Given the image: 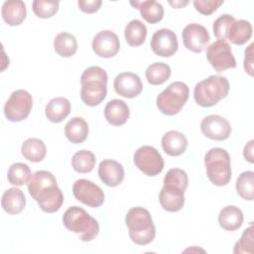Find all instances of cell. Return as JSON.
I'll return each mask as SVG.
<instances>
[{
  "mask_svg": "<svg viewBox=\"0 0 254 254\" xmlns=\"http://www.w3.org/2000/svg\"><path fill=\"white\" fill-rule=\"evenodd\" d=\"M28 190L45 212H56L63 205V191L58 187L55 176L49 171L41 170L33 174L28 183Z\"/></svg>",
  "mask_w": 254,
  "mask_h": 254,
  "instance_id": "obj_1",
  "label": "cell"
},
{
  "mask_svg": "<svg viewBox=\"0 0 254 254\" xmlns=\"http://www.w3.org/2000/svg\"><path fill=\"white\" fill-rule=\"evenodd\" d=\"M107 73L99 66H89L80 76V98L87 106L100 104L107 93Z\"/></svg>",
  "mask_w": 254,
  "mask_h": 254,
  "instance_id": "obj_2",
  "label": "cell"
},
{
  "mask_svg": "<svg viewBox=\"0 0 254 254\" xmlns=\"http://www.w3.org/2000/svg\"><path fill=\"white\" fill-rule=\"evenodd\" d=\"M131 240L137 245L151 243L156 235V228L148 209L140 206L132 207L125 216Z\"/></svg>",
  "mask_w": 254,
  "mask_h": 254,
  "instance_id": "obj_3",
  "label": "cell"
},
{
  "mask_svg": "<svg viewBox=\"0 0 254 254\" xmlns=\"http://www.w3.org/2000/svg\"><path fill=\"white\" fill-rule=\"evenodd\" d=\"M63 223L67 230L76 233L85 242L93 240L99 233L97 220L79 206L67 208L64 213Z\"/></svg>",
  "mask_w": 254,
  "mask_h": 254,
  "instance_id": "obj_4",
  "label": "cell"
},
{
  "mask_svg": "<svg viewBox=\"0 0 254 254\" xmlns=\"http://www.w3.org/2000/svg\"><path fill=\"white\" fill-rule=\"evenodd\" d=\"M228 79L221 75H210L197 82L193 89L194 101L202 107H210L223 98L229 91Z\"/></svg>",
  "mask_w": 254,
  "mask_h": 254,
  "instance_id": "obj_5",
  "label": "cell"
},
{
  "mask_svg": "<svg viewBox=\"0 0 254 254\" xmlns=\"http://www.w3.org/2000/svg\"><path fill=\"white\" fill-rule=\"evenodd\" d=\"M208 180L215 186H226L231 180V163L228 152L222 148H212L204 156Z\"/></svg>",
  "mask_w": 254,
  "mask_h": 254,
  "instance_id": "obj_6",
  "label": "cell"
},
{
  "mask_svg": "<svg viewBox=\"0 0 254 254\" xmlns=\"http://www.w3.org/2000/svg\"><path fill=\"white\" fill-rule=\"evenodd\" d=\"M189 86L182 81H175L164 89L156 99L159 110L166 115L178 114L189 99Z\"/></svg>",
  "mask_w": 254,
  "mask_h": 254,
  "instance_id": "obj_7",
  "label": "cell"
},
{
  "mask_svg": "<svg viewBox=\"0 0 254 254\" xmlns=\"http://www.w3.org/2000/svg\"><path fill=\"white\" fill-rule=\"evenodd\" d=\"M33 107L32 95L24 89H18L11 93L4 105L5 117L11 122H20L26 119Z\"/></svg>",
  "mask_w": 254,
  "mask_h": 254,
  "instance_id": "obj_8",
  "label": "cell"
},
{
  "mask_svg": "<svg viewBox=\"0 0 254 254\" xmlns=\"http://www.w3.org/2000/svg\"><path fill=\"white\" fill-rule=\"evenodd\" d=\"M206 59L217 72L236 67V61L231 47L226 41L216 40L210 44L206 49Z\"/></svg>",
  "mask_w": 254,
  "mask_h": 254,
  "instance_id": "obj_9",
  "label": "cell"
},
{
  "mask_svg": "<svg viewBox=\"0 0 254 254\" xmlns=\"http://www.w3.org/2000/svg\"><path fill=\"white\" fill-rule=\"evenodd\" d=\"M135 166L146 176L155 177L164 169V159L152 146H142L134 154Z\"/></svg>",
  "mask_w": 254,
  "mask_h": 254,
  "instance_id": "obj_10",
  "label": "cell"
},
{
  "mask_svg": "<svg viewBox=\"0 0 254 254\" xmlns=\"http://www.w3.org/2000/svg\"><path fill=\"white\" fill-rule=\"evenodd\" d=\"M74 197L90 207H99L104 202V192L99 186L85 179H79L72 186Z\"/></svg>",
  "mask_w": 254,
  "mask_h": 254,
  "instance_id": "obj_11",
  "label": "cell"
},
{
  "mask_svg": "<svg viewBox=\"0 0 254 254\" xmlns=\"http://www.w3.org/2000/svg\"><path fill=\"white\" fill-rule=\"evenodd\" d=\"M150 46L153 53L157 56L169 58L178 51L177 35L170 29H160L153 34Z\"/></svg>",
  "mask_w": 254,
  "mask_h": 254,
  "instance_id": "obj_12",
  "label": "cell"
},
{
  "mask_svg": "<svg viewBox=\"0 0 254 254\" xmlns=\"http://www.w3.org/2000/svg\"><path fill=\"white\" fill-rule=\"evenodd\" d=\"M182 38L185 47L194 53H201L210 39L206 28L197 23L187 25L182 32Z\"/></svg>",
  "mask_w": 254,
  "mask_h": 254,
  "instance_id": "obj_13",
  "label": "cell"
},
{
  "mask_svg": "<svg viewBox=\"0 0 254 254\" xmlns=\"http://www.w3.org/2000/svg\"><path fill=\"white\" fill-rule=\"evenodd\" d=\"M200 130L205 137L216 141L226 140L231 134L230 123L216 114L204 117L200 123Z\"/></svg>",
  "mask_w": 254,
  "mask_h": 254,
  "instance_id": "obj_14",
  "label": "cell"
},
{
  "mask_svg": "<svg viewBox=\"0 0 254 254\" xmlns=\"http://www.w3.org/2000/svg\"><path fill=\"white\" fill-rule=\"evenodd\" d=\"M91 47L95 55L108 59L114 57L119 52L120 42L115 33L109 30H103L94 36Z\"/></svg>",
  "mask_w": 254,
  "mask_h": 254,
  "instance_id": "obj_15",
  "label": "cell"
},
{
  "mask_svg": "<svg viewBox=\"0 0 254 254\" xmlns=\"http://www.w3.org/2000/svg\"><path fill=\"white\" fill-rule=\"evenodd\" d=\"M114 90L120 96L133 98L143 90V83L138 74L133 72H121L114 78Z\"/></svg>",
  "mask_w": 254,
  "mask_h": 254,
  "instance_id": "obj_16",
  "label": "cell"
},
{
  "mask_svg": "<svg viewBox=\"0 0 254 254\" xmlns=\"http://www.w3.org/2000/svg\"><path fill=\"white\" fill-rule=\"evenodd\" d=\"M185 191L180 188L164 185L159 193L161 206L170 212L181 210L185 204Z\"/></svg>",
  "mask_w": 254,
  "mask_h": 254,
  "instance_id": "obj_17",
  "label": "cell"
},
{
  "mask_svg": "<svg viewBox=\"0 0 254 254\" xmlns=\"http://www.w3.org/2000/svg\"><path fill=\"white\" fill-rule=\"evenodd\" d=\"M98 176L101 182L108 187L120 185L124 179V169L120 163L114 160H103L98 167Z\"/></svg>",
  "mask_w": 254,
  "mask_h": 254,
  "instance_id": "obj_18",
  "label": "cell"
},
{
  "mask_svg": "<svg viewBox=\"0 0 254 254\" xmlns=\"http://www.w3.org/2000/svg\"><path fill=\"white\" fill-rule=\"evenodd\" d=\"M129 107L121 99H112L105 105L104 116L107 122L111 125L121 126L125 124L129 118Z\"/></svg>",
  "mask_w": 254,
  "mask_h": 254,
  "instance_id": "obj_19",
  "label": "cell"
},
{
  "mask_svg": "<svg viewBox=\"0 0 254 254\" xmlns=\"http://www.w3.org/2000/svg\"><path fill=\"white\" fill-rule=\"evenodd\" d=\"M1 15L5 23L10 26H18L22 24L27 15L26 5L21 0L5 1L2 5Z\"/></svg>",
  "mask_w": 254,
  "mask_h": 254,
  "instance_id": "obj_20",
  "label": "cell"
},
{
  "mask_svg": "<svg viewBox=\"0 0 254 254\" xmlns=\"http://www.w3.org/2000/svg\"><path fill=\"white\" fill-rule=\"evenodd\" d=\"M188 147L186 136L176 130H171L162 137V148L164 152L172 157L182 155Z\"/></svg>",
  "mask_w": 254,
  "mask_h": 254,
  "instance_id": "obj_21",
  "label": "cell"
},
{
  "mask_svg": "<svg viewBox=\"0 0 254 254\" xmlns=\"http://www.w3.org/2000/svg\"><path fill=\"white\" fill-rule=\"evenodd\" d=\"M1 205L8 214L20 213L26 205V197L24 192L17 188L6 190L2 195Z\"/></svg>",
  "mask_w": 254,
  "mask_h": 254,
  "instance_id": "obj_22",
  "label": "cell"
},
{
  "mask_svg": "<svg viewBox=\"0 0 254 254\" xmlns=\"http://www.w3.org/2000/svg\"><path fill=\"white\" fill-rule=\"evenodd\" d=\"M218 223L226 231H235L243 223V212L235 205L225 206L219 211Z\"/></svg>",
  "mask_w": 254,
  "mask_h": 254,
  "instance_id": "obj_23",
  "label": "cell"
},
{
  "mask_svg": "<svg viewBox=\"0 0 254 254\" xmlns=\"http://www.w3.org/2000/svg\"><path fill=\"white\" fill-rule=\"evenodd\" d=\"M130 4L134 8L139 9L141 17L150 24H156L162 21L164 17V8L157 1H131Z\"/></svg>",
  "mask_w": 254,
  "mask_h": 254,
  "instance_id": "obj_24",
  "label": "cell"
},
{
  "mask_svg": "<svg viewBox=\"0 0 254 254\" xmlns=\"http://www.w3.org/2000/svg\"><path fill=\"white\" fill-rule=\"evenodd\" d=\"M46 116L53 123L64 120L70 112V102L64 97H55L46 105Z\"/></svg>",
  "mask_w": 254,
  "mask_h": 254,
  "instance_id": "obj_25",
  "label": "cell"
},
{
  "mask_svg": "<svg viewBox=\"0 0 254 254\" xmlns=\"http://www.w3.org/2000/svg\"><path fill=\"white\" fill-rule=\"evenodd\" d=\"M64 134L69 142L73 144L82 143L87 138L88 125L82 117H73L65 124Z\"/></svg>",
  "mask_w": 254,
  "mask_h": 254,
  "instance_id": "obj_26",
  "label": "cell"
},
{
  "mask_svg": "<svg viewBox=\"0 0 254 254\" xmlns=\"http://www.w3.org/2000/svg\"><path fill=\"white\" fill-rule=\"evenodd\" d=\"M252 37V26L246 20H235L229 28L227 39L234 45H244Z\"/></svg>",
  "mask_w": 254,
  "mask_h": 254,
  "instance_id": "obj_27",
  "label": "cell"
},
{
  "mask_svg": "<svg viewBox=\"0 0 254 254\" xmlns=\"http://www.w3.org/2000/svg\"><path fill=\"white\" fill-rule=\"evenodd\" d=\"M124 37L127 44L131 47L141 46L147 37V28L140 20L130 21L124 29Z\"/></svg>",
  "mask_w": 254,
  "mask_h": 254,
  "instance_id": "obj_28",
  "label": "cell"
},
{
  "mask_svg": "<svg viewBox=\"0 0 254 254\" xmlns=\"http://www.w3.org/2000/svg\"><path fill=\"white\" fill-rule=\"evenodd\" d=\"M21 153L25 159L38 163L45 158L47 148L42 140L38 138H29L22 144Z\"/></svg>",
  "mask_w": 254,
  "mask_h": 254,
  "instance_id": "obj_29",
  "label": "cell"
},
{
  "mask_svg": "<svg viewBox=\"0 0 254 254\" xmlns=\"http://www.w3.org/2000/svg\"><path fill=\"white\" fill-rule=\"evenodd\" d=\"M54 49L61 57L69 58L77 51V41L73 35L61 32L54 40Z\"/></svg>",
  "mask_w": 254,
  "mask_h": 254,
  "instance_id": "obj_30",
  "label": "cell"
},
{
  "mask_svg": "<svg viewBox=\"0 0 254 254\" xmlns=\"http://www.w3.org/2000/svg\"><path fill=\"white\" fill-rule=\"evenodd\" d=\"M96 163L95 156L88 150H80L71 158L72 169L79 174L90 173Z\"/></svg>",
  "mask_w": 254,
  "mask_h": 254,
  "instance_id": "obj_31",
  "label": "cell"
},
{
  "mask_svg": "<svg viewBox=\"0 0 254 254\" xmlns=\"http://www.w3.org/2000/svg\"><path fill=\"white\" fill-rule=\"evenodd\" d=\"M171 75V67L165 63H154L146 69L147 81L152 85H160L166 82Z\"/></svg>",
  "mask_w": 254,
  "mask_h": 254,
  "instance_id": "obj_32",
  "label": "cell"
},
{
  "mask_svg": "<svg viewBox=\"0 0 254 254\" xmlns=\"http://www.w3.org/2000/svg\"><path fill=\"white\" fill-rule=\"evenodd\" d=\"M236 191L246 200H253L254 198V173L246 171L239 175L236 180Z\"/></svg>",
  "mask_w": 254,
  "mask_h": 254,
  "instance_id": "obj_33",
  "label": "cell"
},
{
  "mask_svg": "<svg viewBox=\"0 0 254 254\" xmlns=\"http://www.w3.org/2000/svg\"><path fill=\"white\" fill-rule=\"evenodd\" d=\"M31 177V170L29 166L24 163H15L11 165L7 173L8 181L13 186H24L29 183Z\"/></svg>",
  "mask_w": 254,
  "mask_h": 254,
  "instance_id": "obj_34",
  "label": "cell"
},
{
  "mask_svg": "<svg viewBox=\"0 0 254 254\" xmlns=\"http://www.w3.org/2000/svg\"><path fill=\"white\" fill-rule=\"evenodd\" d=\"M59 1H45L35 0L32 3L33 12L39 18H51L59 10Z\"/></svg>",
  "mask_w": 254,
  "mask_h": 254,
  "instance_id": "obj_35",
  "label": "cell"
},
{
  "mask_svg": "<svg viewBox=\"0 0 254 254\" xmlns=\"http://www.w3.org/2000/svg\"><path fill=\"white\" fill-rule=\"evenodd\" d=\"M164 185L174 186L184 190H187L189 185V179L187 173L179 168H173L168 171L164 178Z\"/></svg>",
  "mask_w": 254,
  "mask_h": 254,
  "instance_id": "obj_36",
  "label": "cell"
},
{
  "mask_svg": "<svg viewBox=\"0 0 254 254\" xmlns=\"http://www.w3.org/2000/svg\"><path fill=\"white\" fill-rule=\"evenodd\" d=\"M235 21L234 17L229 14H223L219 16L213 23L212 29L213 34L218 40L225 41L227 39V34L230 28V25Z\"/></svg>",
  "mask_w": 254,
  "mask_h": 254,
  "instance_id": "obj_37",
  "label": "cell"
},
{
  "mask_svg": "<svg viewBox=\"0 0 254 254\" xmlns=\"http://www.w3.org/2000/svg\"><path fill=\"white\" fill-rule=\"evenodd\" d=\"M233 252L235 254H240V253L250 254L253 252V226L252 225H250L248 228H246L243 231L241 238L236 242L234 246Z\"/></svg>",
  "mask_w": 254,
  "mask_h": 254,
  "instance_id": "obj_38",
  "label": "cell"
},
{
  "mask_svg": "<svg viewBox=\"0 0 254 254\" xmlns=\"http://www.w3.org/2000/svg\"><path fill=\"white\" fill-rule=\"evenodd\" d=\"M223 4V1L215 0H194L193 6L195 10L202 15H210L217 10V8Z\"/></svg>",
  "mask_w": 254,
  "mask_h": 254,
  "instance_id": "obj_39",
  "label": "cell"
},
{
  "mask_svg": "<svg viewBox=\"0 0 254 254\" xmlns=\"http://www.w3.org/2000/svg\"><path fill=\"white\" fill-rule=\"evenodd\" d=\"M101 4H102L101 0H78L77 1V5L79 9L82 12L87 14L95 13L96 11H98Z\"/></svg>",
  "mask_w": 254,
  "mask_h": 254,
  "instance_id": "obj_40",
  "label": "cell"
},
{
  "mask_svg": "<svg viewBox=\"0 0 254 254\" xmlns=\"http://www.w3.org/2000/svg\"><path fill=\"white\" fill-rule=\"evenodd\" d=\"M253 46L251 44L247 50H245V58H244V69L248 72L249 75H253Z\"/></svg>",
  "mask_w": 254,
  "mask_h": 254,
  "instance_id": "obj_41",
  "label": "cell"
},
{
  "mask_svg": "<svg viewBox=\"0 0 254 254\" xmlns=\"http://www.w3.org/2000/svg\"><path fill=\"white\" fill-rule=\"evenodd\" d=\"M253 140H250L244 147L243 149V156L245 158V160H247L249 163H253L254 159H253Z\"/></svg>",
  "mask_w": 254,
  "mask_h": 254,
  "instance_id": "obj_42",
  "label": "cell"
},
{
  "mask_svg": "<svg viewBox=\"0 0 254 254\" xmlns=\"http://www.w3.org/2000/svg\"><path fill=\"white\" fill-rule=\"evenodd\" d=\"M169 3H170L174 8H183L184 6H186V5L189 3V1H175V2L169 1Z\"/></svg>",
  "mask_w": 254,
  "mask_h": 254,
  "instance_id": "obj_43",
  "label": "cell"
}]
</instances>
